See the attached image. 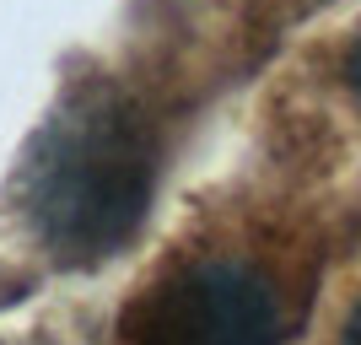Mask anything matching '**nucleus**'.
Listing matches in <instances>:
<instances>
[{
	"mask_svg": "<svg viewBox=\"0 0 361 345\" xmlns=\"http://www.w3.org/2000/svg\"><path fill=\"white\" fill-rule=\"evenodd\" d=\"M297 275L275 243L254 232H205L130 291L114 345H286L297 318Z\"/></svg>",
	"mask_w": 361,
	"mask_h": 345,
	"instance_id": "nucleus-2",
	"label": "nucleus"
},
{
	"mask_svg": "<svg viewBox=\"0 0 361 345\" xmlns=\"http://www.w3.org/2000/svg\"><path fill=\"white\" fill-rule=\"evenodd\" d=\"M345 75H350V87H356V97H361V44L350 49V60H345Z\"/></svg>",
	"mask_w": 361,
	"mask_h": 345,
	"instance_id": "nucleus-3",
	"label": "nucleus"
},
{
	"mask_svg": "<svg viewBox=\"0 0 361 345\" xmlns=\"http://www.w3.org/2000/svg\"><path fill=\"white\" fill-rule=\"evenodd\" d=\"M157 124L119 87H81L22 167V216L60 265L119 254L157 189Z\"/></svg>",
	"mask_w": 361,
	"mask_h": 345,
	"instance_id": "nucleus-1",
	"label": "nucleus"
},
{
	"mask_svg": "<svg viewBox=\"0 0 361 345\" xmlns=\"http://www.w3.org/2000/svg\"><path fill=\"white\" fill-rule=\"evenodd\" d=\"M340 345H361V302H356V313H350V324H345V340Z\"/></svg>",
	"mask_w": 361,
	"mask_h": 345,
	"instance_id": "nucleus-4",
	"label": "nucleus"
}]
</instances>
